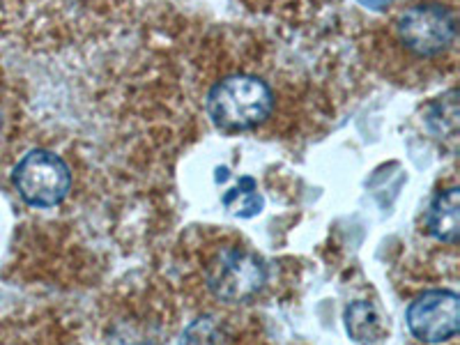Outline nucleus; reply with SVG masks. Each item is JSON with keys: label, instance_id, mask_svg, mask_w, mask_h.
<instances>
[{"label": "nucleus", "instance_id": "2", "mask_svg": "<svg viewBox=\"0 0 460 345\" xmlns=\"http://www.w3.org/2000/svg\"><path fill=\"white\" fill-rule=\"evenodd\" d=\"M209 293L228 304L256 297L267 281V267L246 246H224L205 265Z\"/></svg>", "mask_w": 460, "mask_h": 345}, {"label": "nucleus", "instance_id": "7", "mask_svg": "<svg viewBox=\"0 0 460 345\" xmlns=\"http://www.w3.org/2000/svg\"><path fill=\"white\" fill-rule=\"evenodd\" d=\"M345 330L350 339L359 345H371L385 336V324H382L380 311L373 306V302H352L345 309Z\"/></svg>", "mask_w": 460, "mask_h": 345}, {"label": "nucleus", "instance_id": "10", "mask_svg": "<svg viewBox=\"0 0 460 345\" xmlns=\"http://www.w3.org/2000/svg\"><path fill=\"white\" fill-rule=\"evenodd\" d=\"M182 345H226L224 330L212 318H200L184 330Z\"/></svg>", "mask_w": 460, "mask_h": 345}, {"label": "nucleus", "instance_id": "1", "mask_svg": "<svg viewBox=\"0 0 460 345\" xmlns=\"http://www.w3.org/2000/svg\"><path fill=\"white\" fill-rule=\"evenodd\" d=\"M274 93L258 76L235 74L219 81L208 94V113L224 131L256 129L272 115Z\"/></svg>", "mask_w": 460, "mask_h": 345}, {"label": "nucleus", "instance_id": "8", "mask_svg": "<svg viewBox=\"0 0 460 345\" xmlns=\"http://www.w3.org/2000/svg\"><path fill=\"white\" fill-rule=\"evenodd\" d=\"M221 203H224V208L228 209L230 215L240 217V219H252V217L261 215L262 208H265V199L261 196L252 178L240 180L237 187L228 189Z\"/></svg>", "mask_w": 460, "mask_h": 345}, {"label": "nucleus", "instance_id": "11", "mask_svg": "<svg viewBox=\"0 0 460 345\" xmlns=\"http://www.w3.org/2000/svg\"><path fill=\"white\" fill-rule=\"evenodd\" d=\"M361 7H367V10H373V12H382L387 10L389 5H392L394 0H357Z\"/></svg>", "mask_w": 460, "mask_h": 345}, {"label": "nucleus", "instance_id": "9", "mask_svg": "<svg viewBox=\"0 0 460 345\" xmlns=\"http://www.w3.org/2000/svg\"><path fill=\"white\" fill-rule=\"evenodd\" d=\"M458 93L449 90L445 97H439L426 115V125L438 138H449L456 141L458 137Z\"/></svg>", "mask_w": 460, "mask_h": 345}, {"label": "nucleus", "instance_id": "3", "mask_svg": "<svg viewBox=\"0 0 460 345\" xmlns=\"http://www.w3.org/2000/svg\"><path fill=\"white\" fill-rule=\"evenodd\" d=\"M456 14L438 3H419L398 16V42L417 58H435L449 51L456 42Z\"/></svg>", "mask_w": 460, "mask_h": 345}, {"label": "nucleus", "instance_id": "6", "mask_svg": "<svg viewBox=\"0 0 460 345\" xmlns=\"http://www.w3.org/2000/svg\"><path fill=\"white\" fill-rule=\"evenodd\" d=\"M430 235L439 242L456 244L460 237V191L458 187H449L438 191L426 215Z\"/></svg>", "mask_w": 460, "mask_h": 345}, {"label": "nucleus", "instance_id": "12", "mask_svg": "<svg viewBox=\"0 0 460 345\" xmlns=\"http://www.w3.org/2000/svg\"><path fill=\"white\" fill-rule=\"evenodd\" d=\"M0 131H3V115H0Z\"/></svg>", "mask_w": 460, "mask_h": 345}, {"label": "nucleus", "instance_id": "5", "mask_svg": "<svg viewBox=\"0 0 460 345\" xmlns=\"http://www.w3.org/2000/svg\"><path fill=\"white\" fill-rule=\"evenodd\" d=\"M458 295L454 290H430L414 299L408 309V327L424 343H445L458 334Z\"/></svg>", "mask_w": 460, "mask_h": 345}, {"label": "nucleus", "instance_id": "4", "mask_svg": "<svg viewBox=\"0 0 460 345\" xmlns=\"http://www.w3.org/2000/svg\"><path fill=\"white\" fill-rule=\"evenodd\" d=\"M14 187L32 208H56L67 199L72 172L63 159L49 150H32L14 166Z\"/></svg>", "mask_w": 460, "mask_h": 345}]
</instances>
